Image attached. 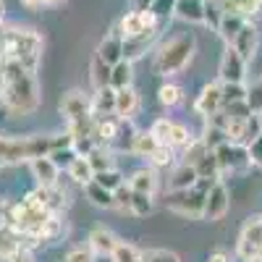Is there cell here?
Returning <instances> with one entry per match:
<instances>
[{
  "instance_id": "4316f807",
  "label": "cell",
  "mask_w": 262,
  "mask_h": 262,
  "mask_svg": "<svg viewBox=\"0 0 262 262\" xmlns=\"http://www.w3.org/2000/svg\"><path fill=\"white\" fill-rule=\"evenodd\" d=\"M111 69H113V66H111V63H105L100 55L92 58V63H90V81H92L95 90L111 86Z\"/></svg>"
},
{
  "instance_id": "ba28073f",
  "label": "cell",
  "mask_w": 262,
  "mask_h": 262,
  "mask_svg": "<svg viewBox=\"0 0 262 262\" xmlns=\"http://www.w3.org/2000/svg\"><path fill=\"white\" fill-rule=\"evenodd\" d=\"M262 242V217H249L244 223L242 233H238V244H236V257L238 259H249L257 254V247Z\"/></svg>"
},
{
  "instance_id": "8fae6325",
  "label": "cell",
  "mask_w": 262,
  "mask_h": 262,
  "mask_svg": "<svg viewBox=\"0 0 262 262\" xmlns=\"http://www.w3.org/2000/svg\"><path fill=\"white\" fill-rule=\"evenodd\" d=\"M231 48L242 55L247 63L257 55V48H259V32H257V27L252 24V21L247 18L244 21V27L238 29V34L233 37V42H231Z\"/></svg>"
},
{
  "instance_id": "836d02e7",
  "label": "cell",
  "mask_w": 262,
  "mask_h": 262,
  "mask_svg": "<svg viewBox=\"0 0 262 262\" xmlns=\"http://www.w3.org/2000/svg\"><path fill=\"white\" fill-rule=\"evenodd\" d=\"M92 181H97L100 186H105V189L116 191V189H118V186L123 184V173H121V170H116V168H107V170H97Z\"/></svg>"
},
{
  "instance_id": "8992f818",
  "label": "cell",
  "mask_w": 262,
  "mask_h": 262,
  "mask_svg": "<svg viewBox=\"0 0 262 262\" xmlns=\"http://www.w3.org/2000/svg\"><path fill=\"white\" fill-rule=\"evenodd\" d=\"M152 137H155L160 144H168L173 149H179V147H186L191 142V134H189V128L176 123V121H170V118H158L155 123H152Z\"/></svg>"
},
{
  "instance_id": "7dc6e473",
  "label": "cell",
  "mask_w": 262,
  "mask_h": 262,
  "mask_svg": "<svg viewBox=\"0 0 262 262\" xmlns=\"http://www.w3.org/2000/svg\"><path fill=\"white\" fill-rule=\"evenodd\" d=\"M66 0H21V6L29 8V11H37V8H48V6H60Z\"/></svg>"
},
{
  "instance_id": "7c38bea8",
  "label": "cell",
  "mask_w": 262,
  "mask_h": 262,
  "mask_svg": "<svg viewBox=\"0 0 262 262\" xmlns=\"http://www.w3.org/2000/svg\"><path fill=\"white\" fill-rule=\"evenodd\" d=\"M221 84H228V81H244V74H247V60L238 55L231 45H226V53L221 58Z\"/></svg>"
},
{
  "instance_id": "7bdbcfd3",
  "label": "cell",
  "mask_w": 262,
  "mask_h": 262,
  "mask_svg": "<svg viewBox=\"0 0 262 262\" xmlns=\"http://www.w3.org/2000/svg\"><path fill=\"white\" fill-rule=\"evenodd\" d=\"M149 262H181L176 252H170V249H149L144 254Z\"/></svg>"
},
{
  "instance_id": "d6986e66",
  "label": "cell",
  "mask_w": 262,
  "mask_h": 262,
  "mask_svg": "<svg viewBox=\"0 0 262 262\" xmlns=\"http://www.w3.org/2000/svg\"><path fill=\"white\" fill-rule=\"evenodd\" d=\"M139 107V95L134 86H123V90H116V116L131 121V116L137 113Z\"/></svg>"
},
{
  "instance_id": "ffe728a7",
  "label": "cell",
  "mask_w": 262,
  "mask_h": 262,
  "mask_svg": "<svg viewBox=\"0 0 262 262\" xmlns=\"http://www.w3.org/2000/svg\"><path fill=\"white\" fill-rule=\"evenodd\" d=\"M200 176H196V168L189 163H181L179 168H173L170 179H168V191H179V189H191L196 186Z\"/></svg>"
},
{
  "instance_id": "277c9868",
  "label": "cell",
  "mask_w": 262,
  "mask_h": 262,
  "mask_svg": "<svg viewBox=\"0 0 262 262\" xmlns=\"http://www.w3.org/2000/svg\"><path fill=\"white\" fill-rule=\"evenodd\" d=\"M196 53V39L194 34H176L165 39L155 53V74L160 76H176L191 63Z\"/></svg>"
},
{
  "instance_id": "8d00e7d4",
  "label": "cell",
  "mask_w": 262,
  "mask_h": 262,
  "mask_svg": "<svg viewBox=\"0 0 262 262\" xmlns=\"http://www.w3.org/2000/svg\"><path fill=\"white\" fill-rule=\"evenodd\" d=\"M86 160L92 163L95 173H97V170H107V168H113V155H111V152H107L105 147H100V144L90 152V155H86Z\"/></svg>"
},
{
  "instance_id": "2e32d148",
  "label": "cell",
  "mask_w": 262,
  "mask_h": 262,
  "mask_svg": "<svg viewBox=\"0 0 262 262\" xmlns=\"http://www.w3.org/2000/svg\"><path fill=\"white\" fill-rule=\"evenodd\" d=\"M118 242H121V238L111 228H105V226H97V228L90 231V249L95 254H102V257L107 254V257H111V252L116 249Z\"/></svg>"
},
{
  "instance_id": "e575fe53",
  "label": "cell",
  "mask_w": 262,
  "mask_h": 262,
  "mask_svg": "<svg viewBox=\"0 0 262 262\" xmlns=\"http://www.w3.org/2000/svg\"><path fill=\"white\" fill-rule=\"evenodd\" d=\"M207 144L202 142V137L200 139H191L186 147H184V163H189V165H196V163H200L205 155H207Z\"/></svg>"
},
{
  "instance_id": "b9f144b4",
  "label": "cell",
  "mask_w": 262,
  "mask_h": 262,
  "mask_svg": "<svg viewBox=\"0 0 262 262\" xmlns=\"http://www.w3.org/2000/svg\"><path fill=\"white\" fill-rule=\"evenodd\" d=\"M63 262H95V252L90 249V244L86 247H74V249L66 252Z\"/></svg>"
},
{
  "instance_id": "db71d44e",
  "label": "cell",
  "mask_w": 262,
  "mask_h": 262,
  "mask_svg": "<svg viewBox=\"0 0 262 262\" xmlns=\"http://www.w3.org/2000/svg\"><path fill=\"white\" fill-rule=\"evenodd\" d=\"M257 116H259V123H262V111H259V113H257Z\"/></svg>"
},
{
  "instance_id": "d590c367",
  "label": "cell",
  "mask_w": 262,
  "mask_h": 262,
  "mask_svg": "<svg viewBox=\"0 0 262 262\" xmlns=\"http://www.w3.org/2000/svg\"><path fill=\"white\" fill-rule=\"evenodd\" d=\"M221 86H223V105L247 100L249 86H244V81H228V84H221Z\"/></svg>"
},
{
  "instance_id": "30bf717a",
  "label": "cell",
  "mask_w": 262,
  "mask_h": 262,
  "mask_svg": "<svg viewBox=\"0 0 262 262\" xmlns=\"http://www.w3.org/2000/svg\"><path fill=\"white\" fill-rule=\"evenodd\" d=\"M158 34H160V27H149V29L134 34V37H123V58L131 60V63L139 60L152 48V42L158 39Z\"/></svg>"
},
{
  "instance_id": "f1b7e54d",
  "label": "cell",
  "mask_w": 262,
  "mask_h": 262,
  "mask_svg": "<svg viewBox=\"0 0 262 262\" xmlns=\"http://www.w3.org/2000/svg\"><path fill=\"white\" fill-rule=\"evenodd\" d=\"M160 142L152 137V131H137L134 134V142H131V152H134L137 158H149L152 152H155Z\"/></svg>"
},
{
  "instance_id": "74e56055",
  "label": "cell",
  "mask_w": 262,
  "mask_h": 262,
  "mask_svg": "<svg viewBox=\"0 0 262 262\" xmlns=\"http://www.w3.org/2000/svg\"><path fill=\"white\" fill-rule=\"evenodd\" d=\"M74 158H76L74 144H69V147H58V149H53V152H50V160H53L58 168H69Z\"/></svg>"
},
{
  "instance_id": "6da1fadb",
  "label": "cell",
  "mask_w": 262,
  "mask_h": 262,
  "mask_svg": "<svg viewBox=\"0 0 262 262\" xmlns=\"http://www.w3.org/2000/svg\"><path fill=\"white\" fill-rule=\"evenodd\" d=\"M37 71L24 69L18 60L0 58V76H3V86H0V102L8 113L16 116H32L39 107V84H37Z\"/></svg>"
},
{
  "instance_id": "4fadbf2b",
  "label": "cell",
  "mask_w": 262,
  "mask_h": 262,
  "mask_svg": "<svg viewBox=\"0 0 262 262\" xmlns=\"http://www.w3.org/2000/svg\"><path fill=\"white\" fill-rule=\"evenodd\" d=\"M97 55L105 63H111V66L118 63V60H123V32L118 29V24L102 37V42L97 45Z\"/></svg>"
},
{
  "instance_id": "681fc988",
  "label": "cell",
  "mask_w": 262,
  "mask_h": 262,
  "mask_svg": "<svg viewBox=\"0 0 262 262\" xmlns=\"http://www.w3.org/2000/svg\"><path fill=\"white\" fill-rule=\"evenodd\" d=\"M207 262H231V257H228L226 252H212Z\"/></svg>"
},
{
  "instance_id": "bcb514c9",
  "label": "cell",
  "mask_w": 262,
  "mask_h": 262,
  "mask_svg": "<svg viewBox=\"0 0 262 262\" xmlns=\"http://www.w3.org/2000/svg\"><path fill=\"white\" fill-rule=\"evenodd\" d=\"M6 262H37V259H34V254H32L29 247H18Z\"/></svg>"
},
{
  "instance_id": "cb8c5ba5",
  "label": "cell",
  "mask_w": 262,
  "mask_h": 262,
  "mask_svg": "<svg viewBox=\"0 0 262 262\" xmlns=\"http://www.w3.org/2000/svg\"><path fill=\"white\" fill-rule=\"evenodd\" d=\"M221 8L226 13H238V16H254V13H262V0H217Z\"/></svg>"
},
{
  "instance_id": "7402d4cb",
  "label": "cell",
  "mask_w": 262,
  "mask_h": 262,
  "mask_svg": "<svg viewBox=\"0 0 262 262\" xmlns=\"http://www.w3.org/2000/svg\"><path fill=\"white\" fill-rule=\"evenodd\" d=\"M66 170H69V179L74 184H81V186H86V184L95 179V168H92L90 160H86V155H76Z\"/></svg>"
},
{
  "instance_id": "816d5d0a",
  "label": "cell",
  "mask_w": 262,
  "mask_h": 262,
  "mask_svg": "<svg viewBox=\"0 0 262 262\" xmlns=\"http://www.w3.org/2000/svg\"><path fill=\"white\" fill-rule=\"evenodd\" d=\"M3 18H6V0H0V24H3Z\"/></svg>"
},
{
  "instance_id": "f35d334b",
  "label": "cell",
  "mask_w": 262,
  "mask_h": 262,
  "mask_svg": "<svg viewBox=\"0 0 262 262\" xmlns=\"http://www.w3.org/2000/svg\"><path fill=\"white\" fill-rule=\"evenodd\" d=\"M113 210H121V212H131V186H118L113 191Z\"/></svg>"
},
{
  "instance_id": "3957f363",
  "label": "cell",
  "mask_w": 262,
  "mask_h": 262,
  "mask_svg": "<svg viewBox=\"0 0 262 262\" xmlns=\"http://www.w3.org/2000/svg\"><path fill=\"white\" fill-rule=\"evenodd\" d=\"M0 48H3V58L18 60L24 69L37 71L45 39H42L39 32H34L29 27H16V24L3 27L0 24Z\"/></svg>"
},
{
  "instance_id": "d6a6232c",
  "label": "cell",
  "mask_w": 262,
  "mask_h": 262,
  "mask_svg": "<svg viewBox=\"0 0 262 262\" xmlns=\"http://www.w3.org/2000/svg\"><path fill=\"white\" fill-rule=\"evenodd\" d=\"M158 100H160L165 107H176V105L184 100V90H181L179 84L168 81V84H163L160 90H158Z\"/></svg>"
},
{
  "instance_id": "603a6c76",
  "label": "cell",
  "mask_w": 262,
  "mask_h": 262,
  "mask_svg": "<svg viewBox=\"0 0 262 262\" xmlns=\"http://www.w3.org/2000/svg\"><path fill=\"white\" fill-rule=\"evenodd\" d=\"M244 16H238V13H226L223 11V16H221V24H217V34H221V39L226 42V45H231V42H233V37L238 34V29H242L244 27Z\"/></svg>"
},
{
  "instance_id": "e0dca14e",
  "label": "cell",
  "mask_w": 262,
  "mask_h": 262,
  "mask_svg": "<svg viewBox=\"0 0 262 262\" xmlns=\"http://www.w3.org/2000/svg\"><path fill=\"white\" fill-rule=\"evenodd\" d=\"M92 116L95 118L116 116V90H113V86L95 90V95H92Z\"/></svg>"
},
{
  "instance_id": "1f68e13d",
  "label": "cell",
  "mask_w": 262,
  "mask_h": 262,
  "mask_svg": "<svg viewBox=\"0 0 262 262\" xmlns=\"http://www.w3.org/2000/svg\"><path fill=\"white\" fill-rule=\"evenodd\" d=\"M173 11H176V0H155V3L149 6V13H152V18L158 21L160 29L168 24V18L173 16Z\"/></svg>"
},
{
  "instance_id": "f546056e",
  "label": "cell",
  "mask_w": 262,
  "mask_h": 262,
  "mask_svg": "<svg viewBox=\"0 0 262 262\" xmlns=\"http://www.w3.org/2000/svg\"><path fill=\"white\" fill-rule=\"evenodd\" d=\"M155 212V200L152 194H144V191H134L131 189V215L137 217H147Z\"/></svg>"
},
{
  "instance_id": "9f6ffc18",
  "label": "cell",
  "mask_w": 262,
  "mask_h": 262,
  "mask_svg": "<svg viewBox=\"0 0 262 262\" xmlns=\"http://www.w3.org/2000/svg\"><path fill=\"white\" fill-rule=\"evenodd\" d=\"M3 165H6V163H3V160H0V170H3Z\"/></svg>"
},
{
  "instance_id": "60d3db41",
  "label": "cell",
  "mask_w": 262,
  "mask_h": 262,
  "mask_svg": "<svg viewBox=\"0 0 262 262\" xmlns=\"http://www.w3.org/2000/svg\"><path fill=\"white\" fill-rule=\"evenodd\" d=\"M152 165H158V168H163V165H170L173 163V147H168V144H158L155 147V152L147 158Z\"/></svg>"
},
{
  "instance_id": "7a4b0ae2",
  "label": "cell",
  "mask_w": 262,
  "mask_h": 262,
  "mask_svg": "<svg viewBox=\"0 0 262 262\" xmlns=\"http://www.w3.org/2000/svg\"><path fill=\"white\" fill-rule=\"evenodd\" d=\"M74 144L71 134H29V137H8L0 134V160L3 163H29L34 158L50 155L58 147Z\"/></svg>"
},
{
  "instance_id": "9a60e30c",
  "label": "cell",
  "mask_w": 262,
  "mask_h": 262,
  "mask_svg": "<svg viewBox=\"0 0 262 262\" xmlns=\"http://www.w3.org/2000/svg\"><path fill=\"white\" fill-rule=\"evenodd\" d=\"M29 168H32V176H34L37 186H55L58 184L60 168L50 160V155H42V158L29 160Z\"/></svg>"
},
{
  "instance_id": "d4e9b609",
  "label": "cell",
  "mask_w": 262,
  "mask_h": 262,
  "mask_svg": "<svg viewBox=\"0 0 262 262\" xmlns=\"http://www.w3.org/2000/svg\"><path fill=\"white\" fill-rule=\"evenodd\" d=\"M131 81H134V63L126 60V58L113 63V69H111V86H113V90L131 86Z\"/></svg>"
},
{
  "instance_id": "484cf974",
  "label": "cell",
  "mask_w": 262,
  "mask_h": 262,
  "mask_svg": "<svg viewBox=\"0 0 262 262\" xmlns=\"http://www.w3.org/2000/svg\"><path fill=\"white\" fill-rule=\"evenodd\" d=\"M84 191H86V200H90L95 207H100V210H113V191H111V189L100 186L97 181H90V184L84 186Z\"/></svg>"
},
{
  "instance_id": "83f0119b",
  "label": "cell",
  "mask_w": 262,
  "mask_h": 262,
  "mask_svg": "<svg viewBox=\"0 0 262 262\" xmlns=\"http://www.w3.org/2000/svg\"><path fill=\"white\" fill-rule=\"evenodd\" d=\"M194 168H196V176L205 179V181H221V176H223V173H221V165H217V158H215V152H212V149H210L207 155H205L200 163H196Z\"/></svg>"
},
{
  "instance_id": "c3c4849f",
  "label": "cell",
  "mask_w": 262,
  "mask_h": 262,
  "mask_svg": "<svg viewBox=\"0 0 262 262\" xmlns=\"http://www.w3.org/2000/svg\"><path fill=\"white\" fill-rule=\"evenodd\" d=\"M155 0H131V11H149Z\"/></svg>"
},
{
  "instance_id": "11a10c76",
  "label": "cell",
  "mask_w": 262,
  "mask_h": 262,
  "mask_svg": "<svg viewBox=\"0 0 262 262\" xmlns=\"http://www.w3.org/2000/svg\"><path fill=\"white\" fill-rule=\"evenodd\" d=\"M139 262H149V259H147V257H142V259H139Z\"/></svg>"
},
{
  "instance_id": "5b68a950",
  "label": "cell",
  "mask_w": 262,
  "mask_h": 262,
  "mask_svg": "<svg viewBox=\"0 0 262 262\" xmlns=\"http://www.w3.org/2000/svg\"><path fill=\"white\" fill-rule=\"evenodd\" d=\"M215 181H205L200 179L196 186L191 189H179V191H168V210H173L176 215H184V217H202V210H205V196H207V189L212 186Z\"/></svg>"
},
{
  "instance_id": "ab89813d",
  "label": "cell",
  "mask_w": 262,
  "mask_h": 262,
  "mask_svg": "<svg viewBox=\"0 0 262 262\" xmlns=\"http://www.w3.org/2000/svg\"><path fill=\"white\" fill-rule=\"evenodd\" d=\"M221 16H223V8L217 0H205V24L217 29V24H221Z\"/></svg>"
},
{
  "instance_id": "5bb4252c",
  "label": "cell",
  "mask_w": 262,
  "mask_h": 262,
  "mask_svg": "<svg viewBox=\"0 0 262 262\" xmlns=\"http://www.w3.org/2000/svg\"><path fill=\"white\" fill-rule=\"evenodd\" d=\"M149 27H158V21L152 18L149 11H126L118 21V29L123 32V37H134Z\"/></svg>"
},
{
  "instance_id": "f5cc1de1",
  "label": "cell",
  "mask_w": 262,
  "mask_h": 262,
  "mask_svg": "<svg viewBox=\"0 0 262 262\" xmlns=\"http://www.w3.org/2000/svg\"><path fill=\"white\" fill-rule=\"evenodd\" d=\"M247 262H262V257H259V254H254V257H249Z\"/></svg>"
},
{
  "instance_id": "ac0fdd59",
  "label": "cell",
  "mask_w": 262,
  "mask_h": 262,
  "mask_svg": "<svg viewBox=\"0 0 262 262\" xmlns=\"http://www.w3.org/2000/svg\"><path fill=\"white\" fill-rule=\"evenodd\" d=\"M173 16H179L186 24H205V0H176Z\"/></svg>"
},
{
  "instance_id": "44dd1931",
  "label": "cell",
  "mask_w": 262,
  "mask_h": 262,
  "mask_svg": "<svg viewBox=\"0 0 262 262\" xmlns=\"http://www.w3.org/2000/svg\"><path fill=\"white\" fill-rule=\"evenodd\" d=\"M128 186L134 191L155 194V189H158V173H155V168H139V170H134V173H131V179H128Z\"/></svg>"
},
{
  "instance_id": "f907efd6",
  "label": "cell",
  "mask_w": 262,
  "mask_h": 262,
  "mask_svg": "<svg viewBox=\"0 0 262 262\" xmlns=\"http://www.w3.org/2000/svg\"><path fill=\"white\" fill-rule=\"evenodd\" d=\"M6 210H8V205H0V226L6 223Z\"/></svg>"
},
{
  "instance_id": "ee69618b",
  "label": "cell",
  "mask_w": 262,
  "mask_h": 262,
  "mask_svg": "<svg viewBox=\"0 0 262 262\" xmlns=\"http://www.w3.org/2000/svg\"><path fill=\"white\" fill-rule=\"evenodd\" d=\"M247 102H249V107H252L254 113L262 111V81L252 84V90L247 92Z\"/></svg>"
},
{
  "instance_id": "4dcf8cb0",
  "label": "cell",
  "mask_w": 262,
  "mask_h": 262,
  "mask_svg": "<svg viewBox=\"0 0 262 262\" xmlns=\"http://www.w3.org/2000/svg\"><path fill=\"white\" fill-rule=\"evenodd\" d=\"M144 254L139 252V247L128 244V242H118L116 249L111 252V262H139Z\"/></svg>"
},
{
  "instance_id": "52a82bcc",
  "label": "cell",
  "mask_w": 262,
  "mask_h": 262,
  "mask_svg": "<svg viewBox=\"0 0 262 262\" xmlns=\"http://www.w3.org/2000/svg\"><path fill=\"white\" fill-rule=\"evenodd\" d=\"M231 207V194L226 189L223 181H215L210 189H207V196H205V210H202V221H221V217L228 212Z\"/></svg>"
},
{
  "instance_id": "f6af8a7d",
  "label": "cell",
  "mask_w": 262,
  "mask_h": 262,
  "mask_svg": "<svg viewBox=\"0 0 262 262\" xmlns=\"http://www.w3.org/2000/svg\"><path fill=\"white\" fill-rule=\"evenodd\" d=\"M247 152H249V160H252L254 165H262V134H259L254 142L247 144Z\"/></svg>"
},
{
  "instance_id": "9c48e42d",
  "label": "cell",
  "mask_w": 262,
  "mask_h": 262,
  "mask_svg": "<svg viewBox=\"0 0 262 262\" xmlns=\"http://www.w3.org/2000/svg\"><path fill=\"white\" fill-rule=\"evenodd\" d=\"M221 107H223V86H221V81H210V84H205V86H202V92H200V97H196V102H194L196 116L210 118L212 113L221 111Z\"/></svg>"
}]
</instances>
